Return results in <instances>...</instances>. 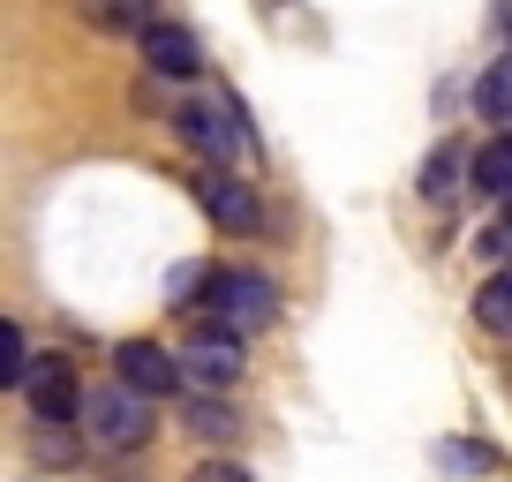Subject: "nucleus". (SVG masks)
Returning a JSON list of instances; mask_svg holds the SVG:
<instances>
[{
	"instance_id": "obj_1",
	"label": "nucleus",
	"mask_w": 512,
	"mask_h": 482,
	"mask_svg": "<svg viewBox=\"0 0 512 482\" xmlns=\"http://www.w3.org/2000/svg\"><path fill=\"white\" fill-rule=\"evenodd\" d=\"M174 309H204V324L249 339V332H272L279 287L256 272V264H196V272H189V294H181Z\"/></svg>"
},
{
	"instance_id": "obj_2",
	"label": "nucleus",
	"mask_w": 512,
	"mask_h": 482,
	"mask_svg": "<svg viewBox=\"0 0 512 482\" xmlns=\"http://www.w3.org/2000/svg\"><path fill=\"white\" fill-rule=\"evenodd\" d=\"M76 437L91 452H113V460H128V452L151 445V400L144 392H128L121 377L113 385H91L76 392Z\"/></svg>"
},
{
	"instance_id": "obj_3",
	"label": "nucleus",
	"mask_w": 512,
	"mask_h": 482,
	"mask_svg": "<svg viewBox=\"0 0 512 482\" xmlns=\"http://www.w3.org/2000/svg\"><path fill=\"white\" fill-rule=\"evenodd\" d=\"M174 377L189 392H226L241 377V339L219 332V324H196V332L181 339V354H174Z\"/></svg>"
},
{
	"instance_id": "obj_4",
	"label": "nucleus",
	"mask_w": 512,
	"mask_h": 482,
	"mask_svg": "<svg viewBox=\"0 0 512 482\" xmlns=\"http://www.w3.org/2000/svg\"><path fill=\"white\" fill-rule=\"evenodd\" d=\"M23 392H31V422H68L76 430V362L68 354H23Z\"/></svg>"
},
{
	"instance_id": "obj_5",
	"label": "nucleus",
	"mask_w": 512,
	"mask_h": 482,
	"mask_svg": "<svg viewBox=\"0 0 512 482\" xmlns=\"http://www.w3.org/2000/svg\"><path fill=\"white\" fill-rule=\"evenodd\" d=\"M174 129H181V144L189 151H204L211 166H226V159H241V113L234 106H219V98H189V106H174Z\"/></svg>"
},
{
	"instance_id": "obj_6",
	"label": "nucleus",
	"mask_w": 512,
	"mask_h": 482,
	"mask_svg": "<svg viewBox=\"0 0 512 482\" xmlns=\"http://www.w3.org/2000/svg\"><path fill=\"white\" fill-rule=\"evenodd\" d=\"M189 189H196V204L211 211V226H226V234H256V226H264V196L241 174H226V166H204Z\"/></svg>"
},
{
	"instance_id": "obj_7",
	"label": "nucleus",
	"mask_w": 512,
	"mask_h": 482,
	"mask_svg": "<svg viewBox=\"0 0 512 482\" xmlns=\"http://www.w3.org/2000/svg\"><path fill=\"white\" fill-rule=\"evenodd\" d=\"M136 53H144V68H151V76H166V83H189L196 68H204L196 31H189V23H159V16L136 31Z\"/></svg>"
},
{
	"instance_id": "obj_8",
	"label": "nucleus",
	"mask_w": 512,
	"mask_h": 482,
	"mask_svg": "<svg viewBox=\"0 0 512 482\" xmlns=\"http://www.w3.org/2000/svg\"><path fill=\"white\" fill-rule=\"evenodd\" d=\"M113 377H121L128 392H144V400H166V392H181L174 354H166L159 339H128V347L113 354Z\"/></svg>"
},
{
	"instance_id": "obj_9",
	"label": "nucleus",
	"mask_w": 512,
	"mask_h": 482,
	"mask_svg": "<svg viewBox=\"0 0 512 482\" xmlns=\"http://www.w3.org/2000/svg\"><path fill=\"white\" fill-rule=\"evenodd\" d=\"M467 181H475V189L490 196V204L512 189V136H505V129H490V144H482L475 159H467Z\"/></svg>"
},
{
	"instance_id": "obj_10",
	"label": "nucleus",
	"mask_w": 512,
	"mask_h": 482,
	"mask_svg": "<svg viewBox=\"0 0 512 482\" xmlns=\"http://www.w3.org/2000/svg\"><path fill=\"white\" fill-rule=\"evenodd\" d=\"M460 174H467V151L460 144H437L430 159H422V204H452Z\"/></svg>"
},
{
	"instance_id": "obj_11",
	"label": "nucleus",
	"mask_w": 512,
	"mask_h": 482,
	"mask_svg": "<svg viewBox=\"0 0 512 482\" xmlns=\"http://www.w3.org/2000/svg\"><path fill=\"white\" fill-rule=\"evenodd\" d=\"M181 422H189V430L204 437V445H226V437L241 430V415L219 400V392H196V400H189V415H181Z\"/></svg>"
},
{
	"instance_id": "obj_12",
	"label": "nucleus",
	"mask_w": 512,
	"mask_h": 482,
	"mask_svg": "<svg viewBox=\"0 0 512 482\" xmlns=\"http://www.w3.org/2000/svg\"><path fill=\"white\" fill-rule=\"evenodd\" d=\"M475 113L490 121V129H505V121H512V61H490V68H482V83H475Z\"/></svg>"
},
{
	"instance_id": "obj_13",
	"label": "nucleus",
	"mask_w": 512,
	"mask_h": 482,
	"mask_svg": "<svg viewBox=\"0 0 512 482\" xmlns=\"http://www.w3.org/2000/svg\"><path fill=\"white\" fill-rule=\"evenodd\" d=\"M83 16H91L98 31H144V23H151V0H83Z\"/></svg>"
},
{
	"instance_id": "obj_14",
	"label": "nucleus",
	"mask_w": 512,
	"mask_h": 482,
	"mask_svg": "<svg viewBox=\"0 0 512 482\" xmlns=\"http://www.w3.org/2000/svg\"><path fill=\"white\" fill-rule=\"evenodd\" d=\"M475 324H482V332H512V287H505V272L482 279V294H475Z\"/></svg>"
},
{
	"instance_id": "obj_15",
	"label": "nucleus",
	"mask_w": 512,
	"mask_h": 482,
	"mask_svg": "<svg viewBox=\"0 0 512 482\" xmlns=\"http://www.w3.org/2000/svg\"><path fill=\"white\" fill-rule=\"evenodd\" d=\"M23 354H31V339H23L8 317H0V392H8V385L23 377Z\"/></svg>"
},
{
	"instance_id": "obj_16",
	"label": "nucleus",
	"mask_w": 512,
	"mask_h": 482,
	"mask_svg": "<svg viewBox=\"0 0 512 482\" xmlns=\"http://www.w3.org/2000/svg\"><path fill=\"white\" fill-rule=\"evenodd\" d=\"M437 460H445V467H475V475H490L497 452H490V445H437Z\"/></svg>"
},
{
	"instance_id": "obj_17",
	"label": "nucleus",
	"mask_w": 512,
	"mask_h": 482,
	"mask_svg": "<svg viewBox=\"0 0 512 482\" xmlns=\"http://www.w3.org/2000/svg\"><path fill=\"white\" fill-rule=\"evenodd\" d=\"M189 482H249V467H241V460H196Z\"/></svg>"
},
{
	"instance_id": "obj_18",
	"label": "nucleus",
	"mask_w": 512,
	"mask_h": 482,
	"mask_svg": "<svg viewBox=\"0 0 512 482\" xmlns=\"http://www.w3.org/2000/svg\"><path fill=\"white\" fill-rule=\"evenodd\" d=\"M505 241H512V234H505V226H490V234H482V241H475V249H482V264H490V272H497V264H505Z\"/></svg>"
}]
</instances>
